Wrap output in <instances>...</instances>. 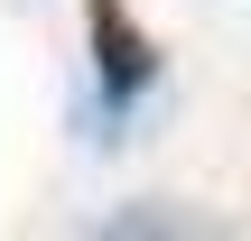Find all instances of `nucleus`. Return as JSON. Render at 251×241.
I'll return each mask as SVG.
<instances>
[{"mask_svg": "<svg viewBox=\"0 0 251 241\" xmlns=\"http://www.w3.org/2000/svg\"><path fill=\"white\" fill-rule=\"evenodd\" d=\"M84 19H93V74H102V102H112V111H130V102L149 93L158 56H149V37L130 28V9H121V0H84Z\"/></svg>", "mask_w": 251, "mask_h": 241, "instance_id": "obj_1", "label": "nucleus"}]
</instances>
